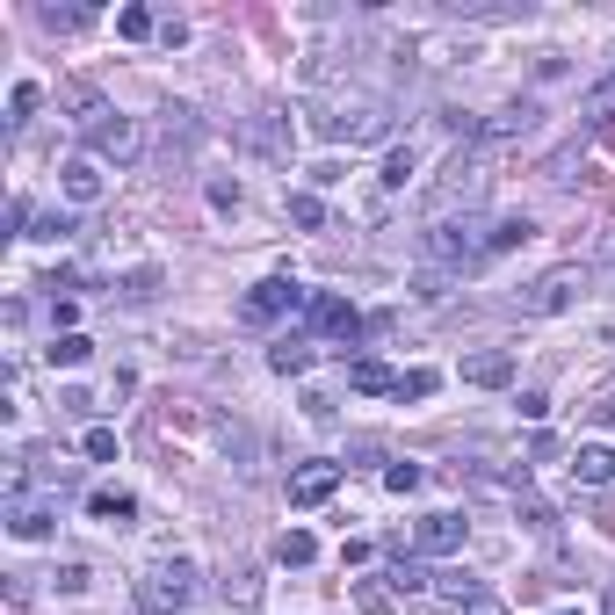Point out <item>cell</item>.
Instances as JSON below:
<instances>
[{"label": "cell", "mask_w": 615, "mask_h": 615, "mask_svg": "<svg viewBox=\"0 0 615 615\" xmlns=\"http://www.w3.org/2000/svg\"><path fill=\"white\" fill-rule=\"evenodd\" d=\"M138 615H181L196 601V565L189 558H160V565H145L138 572V587H131Z\"/></svg>", "instance_id": "obj_1"}, {"label": "cell", "mask_w": 615, "mask_h": 615, "mask_svg": "<svg viewBox=\"0 0 615 615\" xmlns=\"http://www.w3.org/2000/svg\"><path fill=\"white\" fill-rule=\"evenodd\" d=\"M485 232L492 225H478V218H442L420 232V254L435 268H471V261H485Z\"/></svg>", "instance_id": "obj_2"}, {"label": "cell", "mask_w": 615, "mask_h": 615, "mask_svg": "<svg viewBox=\"0 0 615 615\" xmlns=\"http://www.w3.org/2000/svg\"><path fill=\"white\" fill-rule=\"evenodd\" d=\"M304 304H312V290L297 275H268V283H254L239 297V326H275L283 312H304Z\"/></svg>", "instance_id": "obj_3"}, {"label": "cell", "mask_w": 615, "mask_h": 615, "mask_svg": "<svg viewBox=\"0 0 615 615\" xmlns=\"http://www.w3.org/2000/svg\"><path fill=\"white\" fill-rule=\"evenodd\" d=\"M579 290H587V268H550L514 304H521V319H558V312H572V304H579Z\"/></svg>", "instance_id": "obj_4"}, {"label": "cell", "mask_w": 615, "mask_h": 615, "mask_svg": "<svg viewBox=\"0 0 615 615\" xmlns=\"http://www.w3.org/2000/svg\"><path fill=\"white\" fill-rule=\"evenodd\" d=\"M58 529V500H44V492H8V536H22V543H44Z\"/></svg>", "instance_id": "obj_5"}, {"label": "cell", "mask_w": 615, "mask_h": 615, "mask_svg": "<svg viewBox=\"0 0 615 615\" xmlns=\"http://www.w3.org/2000/svg\"><path fill=\"white\" fill-rule=\"evenodd\" d=\"M304 319H312V333H333V341H362V312L348 297H333V290H312Z\"/></svg>", "instance_id": "obj_6"}, {"label": "cell", "mask_w": 615, "mask_h": 615, "mask_svg": "<svg viewBox=\"0 0 615 615\" xmlns=\"http://www.w3.org/2000/svg\"><path fill=\"white\" fill-rule=\"evenodd\" d=\"M464 536H471L464 514H420V521H413V550H427V558H456Z\"/></svg>", "instance_id": "obj_7"}, {"label": "cell", "mask_w": 615, "mask_h": 615, "mask_svg": "<svg viewBox=\"0 0 615 615\" xmlns=\"http://www.w3.org/2000/svg\"><path fill=\"white\" fill-rule=\"evenodd\" d=\"M87 138H95V160H116V167L145 152V131H138V116H102V123H95Z\"/></svg>", "instance_id": "obj_8"}, {"label": "cell", "mask_w": 615, "mask_h": 615, "mask_svg": "<svg viewBox=\"0 0 615 615\" xmlns=\"http://www.w3.org/2000/svg\"><path fill=\"white\" fill-rule=\"evenodd\" d=\"M58 196H66L73 210L102 203V160H95V152H73V160L58 167Z\"/></svg>", "instance_id": "obj_9"}, {"label": "cell", "mask_w": 615, "mask_h": 615, "mask_svg": "<svg viewBox=\"0 0 615 615\" xmlns=\"http://www.w3.org/2000/svg\"><path fill=\"white\" fill-rule=\"evenodd\" d=\"M333 492H341V464H326V456L290 471V507H326Z\"/></svg>", "instance_id": "obj_10"}, {"label": "cell", "mask_w": 615, "mask_h": 615, "mask_svg": "<svg viewBox=\"0 0 615 615\" xmlns=\"http://www.w3.org/2000/svg\"><path fill=\"white\" fill-rule=\"evenodd\" d=\"M565 471H572V485H587V492L615 485V442H572V464Z\"/></svg>", "instance_id": "obj_11"}, {"label": "cell", "mask_w": 615, "mask_h": 615, "mask_svg": "<svg viewBox=\"0 0 615 615\" xmlns=\"http://www.w3.org/2000/svg\"><path fill=\"white\" fill-rule=\"evenodd\" d=\"M464 384H478V391L514 384V355H507V348H478V355L464 362Z\"/></svg>", "instance_id": "obj_12"}, {"label": "cell", "mask_w": 615, "mask_h": 615, "mask_svg": "<svg viewBox=\"0 0 615 615\" xmlns=\"http://www.w3.org/2000/svg\"><path fill=\"white\" fill-rule=\"evenodd\" d=\"M87 514L109 521V529H131V521H138V500H131L123 485H95V492H87Z\"/></svg>", "instance_id": "obj_13"}, {"label": "cell", "mask_w": 615, "mask_h": 615, "mask_svg": "<svg viewBox=\"0 0 615 615\" xmlns=\"http://www.w3.org/2000/svg\"><path fill=\"white\" fill-rule=\"evenodd\" d=\"M529 123H536V102H507V109H492V116L478 123V138H485V145H500V138H521Z\"/></svg>", "instance_id": "obj_14"}, {"label": "cell", "mask_w": 615, "mask_h": 615, "mask_svg": "<svg viewBox=\"0 0 615 615\" xmlns=\"http://www.w3.org/2000/svg\"><path fill=\"white\" fill-rule=\"evenodd\" d=\"M536 239V218H521V210H514V218H492V232H485V261L492 254H514V246H529Z\"/></svg>", "instance_id": "obj_15"}, {"label": "cell", "mask_w": 615, "mask_h": 615, "mask_svg": "<svg viewBox=\"0 0 615 615\" xmlns=\"http://www.w3.org/2000/svg\"><path fill=\"white\" fill-rule=\"evenodd\" d=\"M348 384H355L362 398H384V391H398V369H384L377 355H362V362L348 369Z\"/></svg>", "instance_id": "obj_16"}, {"label": "cell", "mask_w": 615, "mask_h": 615, "mask_svg": "<svg viewBox=\"0 0 615 615\" xmlns=\"http://www.w3.org/2000/svg\"><path fill=\"white\" fill-rule=\"evenodd\" d=\"M319 558V543H312V529H283L275 536V565H290V572H304Z\"/></svg>", "instance_id": "obj_17"}, {"label": "cell", "mask_w": 615, "mask_h": 615, "mask_svg": "<svg viewBox=\"0 0 615 615\" xmlns=\"http://www.w3.org/2000/svg\"><path fill=\"white\" fill-rule=\"evenodd\" d=\"M268 369H275V377H304V369H312V341H290V333H283V341L268 348Z\"/></svg>", "instance_id": "obj_18"}, {"label": "cell", "mask_w": 615, "mask_h": 615, "mask_svg": "<svg viewBox=\"0 0 615 615\" xmlns=\"http://www.w3.org/2000/svg\"><path fill=\"white\" fill-rule=\"evenodd\" d=\"M87 355H95V341H87V333H51V348H44L51 369H80Z\"/></svg>", "instance_id": "obj_19"}, {"label": "cell", "mask_w": 615, "mask_h": 615, "mask_svg": "<svg viewBox=\"0 0 615 615\" xmlns=\"http://www.w3.org/2000/svg\"><path fill=\"white\" fill-rule=\"evenodd\" d=\"M384 587H391V594H435V572H427V565H413L406 550H398V572L384 579Z\"/></svg>", "instance_id": "obj_20"}, {"label": "cell", "mask_w": 615, "mask_h": 615, "mask_svg": "<svg viewBox=\"0 0 615 615\" xmlns=\"http://www.w3.org/2000/svg\"><path fill=\"white\" fill-rule=\"evenodd\" d=\"M413 167H420V152H413V145H391V152H384V167H377V181H384V189H406Z\"/></svg>", "instance_id": "obj_21"}, {"label": "cell", "mask_w": 615, "mask_h": 615, "mask_svg": "<svg viewBox=\"0 0 615 615\" xmlns=\"http://www.w3.org/2000/svg\"><path fill=\"white\" fill-rule=\"evenodd\" d=\"M152 29H160V22H152V8H138V0H131V8H116V37L123 44H145Z\"/></svg>", "instance_id": "obj_22"}, {"label": "cell", "mask_w": 615, "mask_h": 615, "mask_svg": "<svg viewBox=\"0 0 615 615\" xmlns=\"http://www.w3.org/2000/svg\"><path fill=\"white\" fill-rule=\"evenodd\" d=\"M435 391H442V369H406L391 398H398V406H406V398H435Z\"/></svg>", "instance_id": "obj_23"}, {"label": "cell", "mask_w": 615, "mask_h": 615, "mask_svg": "<svg viewBox=\"0 0 615 615\" xmlns=\"http://www.w3.org/2000/svg\"><path fill=\"white\" fill-rule=\"evenodd\" d=\"M579 116H587V123H615V73H608L601 87H587V102H579Z\"/></svg>", "instance_id": "obj_24"}, {"label": "cell", "mask_w": 615, "mask_h": 615, "mask_svg": "<svg viewBox=\"0 0 615 615\" xmlns=\"http://www.w3.org/2000/svg\"><path fill=\"white\" fill-rule=\"evenodd\" d=\"M66 109H73V123H87V131H95V123L109 116V109H102V95H95V87H66Z\"/></svg>", "instance_id": "obj_25"}, {"label": "cell", "mask_w": 615, "mask_h": 615, "mask_svg": "<svg viewBox=\"0 0 615 615\" xmlns=\"http://www.w3.org/2000/svg\"><path fill=\"white\" fill-rule=\"evenodd\" d=\"M435 594H449V601H464V608H471V601H478L485 587H478L471 572H456V565H449V572H435Z\"/></svg>", "instance_id": "obj_26"}, {"label": "cell", "mask_w": 615, "mask_h": 615, "mask_svg": "<svg viewBox=\"0 0 615 615\" xmlns=\"http://www.w3.org/2000/svg\"><path fill=\"white\" fill-rule=\"evenodd\" d=\"M290 225H304V232H319V225H326V203H319L312 189H297V196H290Z\"/></svg>", "instance_id": "obj_27"}, {"label": "cell", "mask_w": 615, "mask_h": 615, "mask_svg": "<svg viewBox=\"0 0 615 615\" xmlns=\"http://www.w3.org/2000/svg\"><path fill=\"white\" fill-rule=\"evenodd\" d=\"M37 102H44V87L37 80H15L8 87V123H29V109H37Z\"/></svg>", "instance_id": "obj_28"}, {"label": "cell", "mask_w": 615, "mask_h": 615, "mask_svg": "<svg viewBox=\"0 0 615 615\" xmlns=\"http://www.w3.org/2000/svg\"><path fill=\"white\" fill-rule=\"evenodd\" d=\"M355 608H362V615H391V587H377V579H355Z\"/></svg>", "instance_id": "obj_29"}, {"label": "cell", "mask_w": 615, "mask_h": 615, "mask_svg": "<svg viewBox=\"0 0 615 615\" xmlns=\"http://www.w3.org/2000/svg\"><path fill=\"white\" fill-rule=\"evenodd\" d=\"M87 464H116V427H87Z\"/></svg>", "instance_id": "obj_30"}, {"label": "cell", "mask_w": 615, "mask_h": 615, "mask_svg": "<svg viewBox=\"0 0 615 615\" xmlns=\"http://www.w3.org/2000/svg\"><path fill=\"white\" fill-rule=\"evenodd\" d=\"M420 478H427L420 464H391V471H384V492H398V500H406V492H420Z\"/></svg>", "instance_id": "obj_31"}, {"label": "cell", "mask_w": 615, "mask_h": 615, "mask_svg": "<svg viewBox=\"0 0 615 615\" xmlns=\"http://www.w3.org/2000/svg\"><path fill=\"white\" fill-rule=\"evenodd\" d=\"M87 579H95L87 565H58V594H87Z\"/></svg>", "instance_id": "obj_32"}, {"label": "cell", "mask_w": 615, "mask_h": 615, "mask_svg": "<svg viewBox=\"0 0 615 615\" xmlns=\"http://www.w3.org/2000/svg\"><path fill=\"white\" fill-rule=\"evenodd\" d=\"M369 558H377V543H369V536H348L341 543V565H369Z\"/></svg>", "instance_id": "obj_33"}, {"label": "cell", "mask_w": 615, "mask_h": 615, "mask_svg": "<svg viewBox=\"0 0 615 615\" xmlns=\"http://www.w3.org/2000/svg\"><path fill=\"white\" fill-rule=\"evenodd\" d=\"M73 319H80V304L58 297V304H51V333H73Z\"/></svg>", "instance_id": "obj_34"}, {"label": "cell", "mask_w": 615, "mask_h": 615, "mask_svg": "<svg viewBox=\"0 0 615 615\" xmlns=\"http://www.w3.org/2000/svg\"><path fill=\"white\" fill-rule=\"evenodd\" d=\"M521 420H550V391H521Z\"/></svg>", "instance_id": "obj_35"}, {"label": "cell", "mask_w": 615, "mask_h": 615, "mask_svg": "<svg viewBox=\"0 0 615 615\" xmlns=\"http://www.w3.org/2000/svg\"><path fill=\"white\" fill-rule=\"evenodd\" d=\"M464 615H507V601H492V594H478V601H471Z\"/></svg>", "instance_id": "obj_36"}, {"label": "cell", "mask_w": 615, "mask_h": 615, "mask_svg": "<svg viewBox=\"0 0 615 615\" xmlns=\"http://www.w3.org/2000/svg\"><path fill=\"white\" fill-rule=\"evenodd\" d=\"M601 261H608V268H615V225H608V232H601Z\"/></svg>", "instance_id": "obj_37"}, {"label": "cell", "mask_w": 615, "mask_h": 615, "mask_svg": "<svg viewBox=\"0 0 615 615\" xmlns=\"http://www.w3.org/2000/svg\"><path fill=\"white\" fill-rule=\"evenodd\" d=\"M550 615H587V608H550Z\"/></svg>", "instance_id": "obj_38"}]
</instances>
